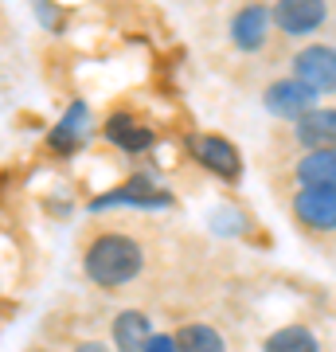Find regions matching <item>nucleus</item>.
<instances>
[{
  "label": "nucleus",
  "instance_id": "obj_1",
  "mask_svg": "<svg viewBox=\"0 0 336 352\" xmlns=\"http://www.w3.org/2000/svg\"><path fill=\"white\" fill-rule=\"evenodd\" d=\"M141 263H145L141 243L129 239V235H98L87 247V274L90 282H98L106 289L125 286L141 270Z\"/></svg>",
  "mask_w": 336,
  "mask_h": 352
},
{
  "label": "nucleus",
  "instance_id": "obj_2",
  "mask_svg": "<svg viewBox=\"0 0 336 352\" xmlns=\"http://www.w3.org/2000/svg\"><path fill=\"white\" fill-rule=\"evenodd\" d=\"M293 71L298 82H305L309 90H336V47L328 43H309L293 55Z\"/></svg>",
  "mask_w": 336,
  "mask_h": 352
},
{
  "label": "nucleus",
  "instance_id": "obj_3",
  "mask_svg": "<svg viewBox=\"0 0 336 352\" xmlns=\"http://www.w3.org/2000/svg\"><path fill=\"white\" fill-rule=\"evenodd\" d=\"M266 110L278 113V118H293L301 122L305 113L317 110V90H309L298 78H282L274 87H266Z\"/></svg>",
  "mask_w": 336,
  "mask_h": 352
},
{
  "label": "nucleus",
  "instance_id": "obj_4",
  "mask_svg": "<svg viewBox=\"0 0 336 352\" xmlns=\"http://www.w3.org/2000/svg\"><path fill=\"white\" fill-rule=\"evenodd\" d=\"M293 212L313 231H336V188H301L293 196Z\"/></svg>",
  "mask_w": 336,
  "mask_h": 352
},
{
  "label": "nucleus",
  "instance_id": "obj_5",
  "mask_svg": "<svg viewBox=\"0 0 336 352\" xmlns=\"http://www.w3.org/2000/svg\"><path fill=\"white\" fill-rule=\"evenodd\" d=\"M274 20L286 36H309L328 20V8L321 0H282L274 8Z\"/></svg>",
  "mask_w": 336,
  "mask_h": 352
},
{
  "label": "nucleus",
  "instance_id": "obj_6",
  "mask_svg": "<svg viewBox=\"0 0 336 352\" xmlns=\"http://www.w3.org/2000/svg\"><path fill=\"white\" fill-rule=\"evenodd\" d=\"M270 20L274 12H266L258 4H247V8H238L231 16V43L238 51H258L266 43V32H270Z\"/></svg>",
  "mask_w": 336,
  "mask_h": 352
},
{
  "label": "nucleus",
  "instance_id": "obj_7",
  "mask_svg": "<svg viewBox=\"0 0 336 352\" xmlns=\"http://www.w3.org/2000/svg\"><path fill=\"white\" fill-rule=\"evenodd\" d=\"M298 141L309 153H336V110H317L305 113L298 122Z\"/></svg>",
  "mask_w": 336,
  "mask_h": 352
},
{
  "label": "nucleus",
  "instance_id": "obj_8",
  "mask_svg": "<svg viewBox=\"0 0 336 352\" xmlns=\"http://www.w3.org/2000/svg\"><path fill=\"white\" fill-rule=\"evenodd\" d=\"M153 325L149 317L137 314V309H122V314L113 317V340H117V349L122 352H145L153 344Z\"/></svg>",
  "mask_w": 336,
  "mask_h": 352
},
{
  "label": "nucleus",
  "instance_id": "obj_9",
  "mask_svg": "<svg viewBox=\"0 0 336 352\" xmlns=\"http://www.w3.org/2000/svg\"><path fill=\"white\" fill-rule=\"evenodd\" d=\"M192 149H196V157L208 164L212 173L227 176V180H235L238 176V153H235L231 141H223V138H196L192 141Z\"/></svg>",
  "mask_w": 336,
  "mask_h": 352
},
{
  "label": "nucleus",
  "instance_id": "obj_10",
  "mask_svg": "<svg viewBox=\"0 0 336 352\" xmlns=\"http://www.w3.org/2000/svg\"><path fill=\"white\" fill-rule=\"evenodd\" d=\"M102 133H106L113 145H122L125 153H141V149H149L153 145V129L141 126L137 118H129V113H113Z\"/></svg>",
  "mask_w": 336,
  "mask_h": 352
},
{
  "label": "nucleus",
  "instance_id": "obj_11",
  "mask_svg": "<svg viewBox=\"0 0 336 352\" xmlns=\"http://www.w3.org/2000/svg\"><path fill=\"white\" fill-rule=\"evenodd\" d=\"M301 188H336V153H305L298 161Z\"/></svg>",
  "mask_w": 336,
  "mask_h": 352
},
{
  "label": "nucleus",
  "instance_id": "obj_12",
  "mask_svg": "<svg viewBox=\"0 0 336 352\" xmlns=\"http://www.w3.org/2000/svg\"><path fill=\"white\" fill-rule=\"evenodd\" d=\"M172 340H176V352H227L223 337L212 325H184Z\"/></svg>",
  "mask_w": 336,
  "mask_h": 352
},
{
  "label": "nucleus",
  "instance_id": "obj_13",
  "mask_svg": "<svg viewBox=\"0 0 336 352\" xmlns=\"http://www.w3.org/2000/svg\"><path fill=\"white\" fill-rule=\"evenodd\" d=\"M82 133H87V106H82V102H75V106L67 110V118L51 129V145L71 153L78 145V138H82Z\"/></svg>",
  "mask_w": 336,
  "mask_h": 352
},
{
  "label": "nucleus",
  "instance_id": "obj_14",
  "mask_svg": "<svg viewBox=\"0 0 336 352\" xmlns=\"http://www.w3.org/2000/svg\"><path fill=\"white\" fill-rule=\"evenodd\" d=\"M266 352H321V344H317V337H313L309 329L286 325L266 340Z\"/></svg>",
  "mask_w": 336,
  "mask_h": 352
},
{
  "label": "nucleus",
  "instance_id": "obj_15",
  "mask_svg": "<svg viewBox=\"0 0 336 352\" xmlns=\"http://www.w3.org/2000/svg\"><path fill=\"white\" fill-rule=\"evenodd\" d=\"M164 200H168V196L157 192L149 180H133V184H125V188H117V192H110V196L94 200V208H110V204H164Z\"/></svg>",
  "mask_w": 336,
  "mask_h": 352
},
{
  "label": "nucleus",
  "instance_id": "obj_16",
  "mask_svg": "<svg viewBox=\"0 0 336 352\" xmlns=\"http://www.w3.org/2000/svg\"><path fill=\"white\" fill-rule=\"evenodd\" d=\"M145 352H176V340L172 337H153V344Z\"/></svg>",
  "mask_w": 336,
  "mask_h": 352
},
{
  "label": "nucleus",
  "instance_id": "obj_17",
  "mask_svg": "<svg viewBox=\"0 0 336 352\" xmlns=\"http://www.w3.org/2000/svg\"><path fill=\"white\" fill-rule=\"evenodd\" d=\"M75 352H106V344H102V340H82Z\"/></svg>",
  "mask_w": 336,
  "mask_h": 352
}]
</instances>
